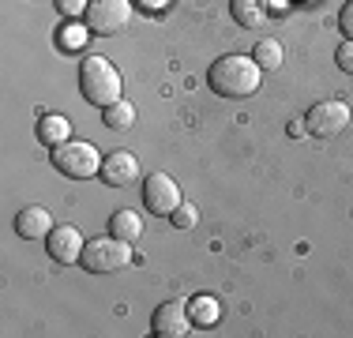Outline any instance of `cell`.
I'll use <instances>...</instances> for the list:
<instances>
[{"instance_id":"obj_11","label":"cell","mask_w":353,"mask_h":338,"mask_svg":"<svg viewBox=\"0 0 353 338\" xmlns=\"http://www.w3.org/2000/svg\"><path fill=\"white\" fill-rule=\"evenodd\" d=\"M15 233L27 237V241H41V237L53 233V215L46 207H23L15 218Z\"/></svg>"},{"instance_id":"obj_2","label":"cell","mask_w":353,"mask_h":338,"mask_svg":"<svg viewBox=\"0 0 353 338\" xmlns=\"http://www.w3.org/2000/svg\"><path fill=\"white\" fill-rule=\"evenodd\" d=\"M79 90L90 106L105 109V106H113V101H121V72L113 68L109 57L94 53L79 64Z\"/></svg>"},{"instance_id":"obj_3","label":"cell","mask_w":353,"mask_h":338,"mask_svg":"<svg viewBox=\"0 0 353 338\" xmlns=\"http://www.w3.org/2000/svg\"><path fill=\"white\" fill-rule=\"evenodd\" d=\"M79 264H83V270H90V275H113V270H124L132 264V244L128 241H117L113 233L90 237Z\"/></svg>"},{"instance_id":"obj_4","label":"cell","mask_w":353,"mask_h":338,"mask_svg":"<svg viewBox=\"0 0 353 338\" xmlns=\"http://www.w3.org/2000/svg\"><path fill=\"white\" fill-rule=\"evenodd\" d=\"M53 166L61 169L64 177H72V181H87V177L102 173V155H98L90 143H61V147H53Z\"/></svg>"},{"instance_id":"obj_18","label":"cell","mask_w":353,"mask_h":338,"mask_svg":"<svg viewBox=\"0 0 353 338\" xmlns=\"http://www.w3.org/2000/svg\"><path fill=\"white\" fill-rule=\"evenodd\" d=\"M196 207H192V203H181V207L173 210V226L176 230H192V226H196Z\"/></svg>"},{"instance_id":"obj_14","label":"cell","mask_w":353,"mask_h":338,"mask_svg":"<svg viewBox=\"0 0 353 338\" xmlns=\"http://www.w3.org/2000/svg\"><path fill=\"white\" fill-rule=\"evenodd\" d=\"M230 12H233V19H237L241 27H248V30L263 27V19H267L263 0H230Z\"/></svg>"},{"instance_id":"obj_23","label":"cell","mask_w":353,"mask_h":338,"mask_svg":"<svg viewBox=\"0 0 353 338\" xmlns=\"http://www.w3.org/2000/svg\"><path fill=\"white\" fill-rule=\"evenodd\" d=\"M136 4L150 8V12H158V8H165V4H170V0H136Z\"/></svg>"},{"instance_id":"obj_21","label":"cell","mask_w":353,"mask_h":338,"mask_svg":"<svg viewBox=\"0 0 353 338\" xmlns=\"http://www.w3.org/2000/svg\"><path fill=\"white\" fill-rule=\"evenodd\" d=\"M339 27H342V34H346V38H353V0L339 12Z\"/></svg>"},{"instance_id":"obj_9","label":"cell","mask_w":353,"mask_h":338,"mask_svg":"<svg viewBox=\"0 0 353 338\" xmlns=\"http://www.w3.org/2000/svg\"><path fill=\"white\" fill-rule=\"evenodd\" d=\"M46 248H49V256H53L57 264H79L87 241H83V233L75 230V226H53Z\"/></svg>"},{"instance_id":"obj_16","label":"cell","mask_w":353,"mask_h":338,"mask_svg":"<svg viewBox=\"0 0 353 338\" xmlns=\"http://www.w3.org/2000/svg\"><path fill=\"white\" fill-rule=\"evenodd\" d=\"M102 121L109 124V128H132V121H136V106L132 101H113V106H105Z\"/></svg>"},{"instance_id":"obj_1","label":"cell","mask_w":353,"mask_h":338,"mask_svg":"<svg viewBox=\"0 0 353 338\" xmlns=\"http://www.w3.org/2000/svg\"><path fill=\"white\" fill-rule=\"evenodd\" d=\"M259 79H263V68H259L252 57L230 53V57H218L207 72V83H211L214 95L222 98H248L259 90Z\"/></svg>"},{"instance_id":"obj_19","label":"cell","mask_w":353,"mask_h":338,"mask_svg":"<svg viewBox=\"0 0 353 338\" xmlns=\"http://www.w3.org/2000/svg\"><path fill=\"white\" fill-rule=\"evenodd\" d=\"M334 61H339V68L346 75H353V38H346L339 49H334Z\"/></svg>"},{"instance_id":"obj_17","label":"cell","mask_w":353,"mask_h":338,"mask_svg":"<svg viewBox=\"0 0 353 338\" xmlns=\"http://www.w3.org/2000/svg\"><path fill=\"white\" fill-rule=\"evenodd\" d=\"M188 316L196 319V324H214V319H218V304H214V297H207V293L192 297V304H188Z\"/></svg>"},{"instance_id":"obj_10","label":"cell","mask_w":353,"mask_h":338,"mask_svg":"<svg viewBox=\"0 0 353 338\" xmlns=\"http://www.w3.org/2000/svg\"><path fill=\"white\" fill-rule=\"evenodd\" d=\"M139 177V162L136 155H128V150H109V155L102 158V181L105 184H132Z\"/></svg>"},{"instance_id":"obj_13","label":"cell","mask_w":353,"mask_h":338,"mask_svg":"<svg viewBox=\"0 0 353 338\" xmlns=\"http://www.w3.org/2000/svg\"><path fill=\"white\" fill-rule=\"evenodd\" d=\"M109 233H113L117 241L136 244L139 237H143V218L136 215V210H117V215L109 218Z\"/></svg>"},{"instance_id":"obj_5","label":"cell","mask_w":353,"mask_h":338,"mask_svg":"<svg viewBox=\"0 0 353 338\" xmlns=\"http://www.w3.org/2000/svg\"><path fill=\"white\" fill-rule=\"evenodd\" d=\"M128 23H132V4L128 0H90V8H87V30L90 34L109 38V34L124 30Z\"/></svg>"},{"instance_id":"obj_12","label":"cell","mask_w":353,"mask_h":338,"mask_svg":"<svg viewBox=\"0 0 353 338\" xmlns=\"http://www.w3.org/2000/svg\"><path fill=\"white\" fill-rule=\"evenodd\" d=\"M68 132H72V121L61 113H46L38 121V139L46 143V147H61V143H68Z\"/></svg>"},{"instance_id":"obj_7","label":"cell","mask_w":353,"mask_h":338,"mask_svg":"<svg viewBox=\"0 0 353 338\" xmlns=\"http://www.w3.org/2000/svg\"><path fill=\"white\" fill-rule=\"evenodd\" d=\"M350 124V106L346 101H339V98H323V101H316L312 109H308V117H305V128L312 132V135H339L342 128Z\"/></svg>"},{"instance_id":"obj_8","label":"cell","mask_w":353,"mask_h":338,"mask_svg":"<svg viewBox=\"0 0 353 338\" xmlns=\"http://www.w3.org/2000/svg\"><path fill=\"white\" fill-rule=\"evenodd\" d=\"M150 331L158 338H184L192 335V316H188V304L181 301H165L154 308V316H150Z\"/></svg>"},{"instance_id":"obj_6","label":"cell","mask_w":353,"mask_h":338,"mask_svg":"<svg viewBox=\"0 0 353 338\" xmlns=\"http://www.w3.org/2000/svg\"><path fill=\"white\" fill-rule=\"evenodd\" d=\"M143 207L158 218H173V210L181 207V188L170 173H150L143 181Z\"/></svg>"},{"instance_id":"obj_15","label":"cell","mask_w":353,"mask_h":338,"mask_svg":"<svg viewBox=\"0 0 353 338\" xmlns=\"http://www.w3.org/2000/svg\"><path fill=\"white\" fill-rule=\"evenodd\" d=\"M282 57H285V49H282V41H274V38H259V46L252 49V61L263 68V72L282 68Z\"/></svg>"},{"instance_id":"obj_20","label":"cell","mask_w":353,"mask_h":338,"mask_svg":"<svg viewBox=\"0 0 353 338\" xmlns=\"http://www.w3.org/2000/svg\"><path fill=\"white\" fill-rule=\"evenodd\" d=\"M57 8H61V15L75 19V15H83V12L90 8V0H57Z\"/></svg>"},{"instance_id":"obj_22","label":"cell","mask_w":353,"mask_h":338,"mask_svg":"<svg viewBox=\"0 0 353 338\" xmlns=\"http://www.w3.org/2000/svg\"><path fill=\"white\" fill-rule=\"evenodd\" d=\"M64 30H68V34H64V46H75V41L83 38V34H79V27H64Z\"/></svg>"}]
</instances>
